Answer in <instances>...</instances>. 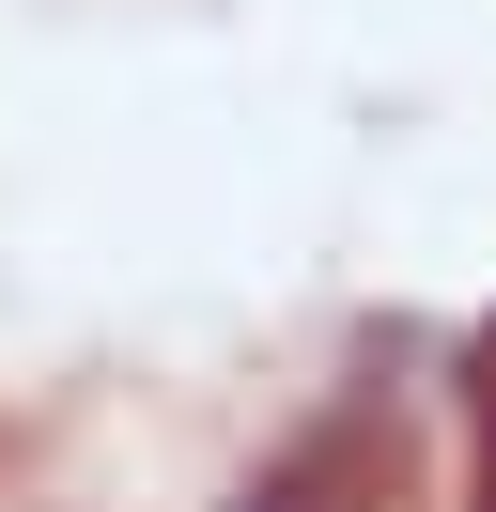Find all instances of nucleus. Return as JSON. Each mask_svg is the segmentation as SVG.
Returning a JSON list of instances; mask_svg holds the SVG:
<instances>
[{
	"label": "nucleus",
	"mask_w": 496,
	"mask_h": 512,
	"mask_svg": "<svg viewBox=\"0 0 496 512\" xmlns=\"http://www.w3.org/2000/svg\"><path fill=\"white\" fill-rule=\"evenodd\" d=\"M357 481H372V435H310L295 466H264V481H248L233 512H341Z\"/></svg>",
	"instance_id": "f257e3e1"
},
{
	"label": "nucleus",
	"mask_w": 496,
	"mask_h": 512,
	"mask_svg": "<svg viewBox=\"0 0 496 512\" xmlns=\"http://www.w3.org/2000/svg\"><path fill=\"white\" fill-rule=\"evenodd\" d=\"M481 404H496V342H481ZM481 512H496V466H481Z\"/></svg>",
	"instance_id": "f03ea898"
}]
</instances>
